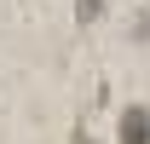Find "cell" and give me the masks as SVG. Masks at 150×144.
Instances as JSON below:
<instances>
[{
    "instance_id": "cell-1",
    "label": "cell",
    "mask_w": 150,
    "mask_h": 144,
    "mask_svg": "<svg viewBox=\"0 0 150 144\" xmlns=\"http://www.w3.org/2000/svg\"><path fill=\"white\" fill-rule=\"evenodd\" d=\"M121 144H150V109L144 104L121 109Z\"/></svg>"
},
{
    "instance_id": "cell-2",
    "label": "cell",
    "mask_w": 150,
    "mask_h": 144,
    "mask_svg": "<svg viewBox=\"0 0 150 144\" xmlns=\"http://www.w3.org/2000/svg\"><path fill=\"white\" fill-rule=\"evenodd\" d=\"M98 18H104V0H75V23L81 29H93Z\"/></svg>"
},
{
    "instance_id": "cell-3",
    "label": "cell",
    "mask_w": 150,
    "mask_h": 144,
    "mask_svg": "<svg viewBox=\"0 0 150 144\" xmlns=\"http://www.w3.org/2000/svg\"><path fill=\"white\" fill-rule=\"evenodd\" d=\"M75 144H93V138H87V133H75Z\"/></svg>"
}]
</instances>
